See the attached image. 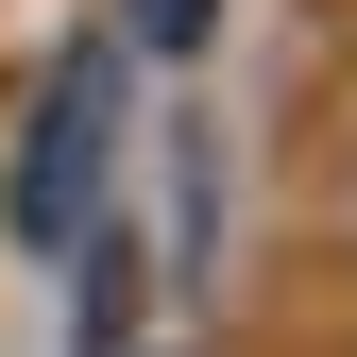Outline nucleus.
I'll use <instances>...</instances> for the list:
<instances>
[{
    "instance_id": "nucleus-1",
    "label": "nucleus",
    "mask_w": 357,
    "mask_h": 357,
    "mask_svg": "<svg viewBox=\"0 0 357 357\" xmlns=\"http://www.w3.org/2000/svg\"><path fill=\"white\" fill-rule=\"evenodd\" d=\"M102 137H119V68L68 52V68H52V119L17 137V238H34V255H68L85 221H102Z\"/></svg>"
},
{
    "instance_id": "nucleus-2",
    "label": "nucleus",
    "mask_w": 357,
    "mask_h": 357,
    "mask_svg": "<svg viewBox=\"0 0 357 357\" xmlns=\"http://www.w3.org/2000/svg\"><path fill=\"white\" fill-rule=\"evenodd\" d=\"M137 17H153V34H170V52H188V34H204V0H137Z\"/></svg>"
}]
</instances>
